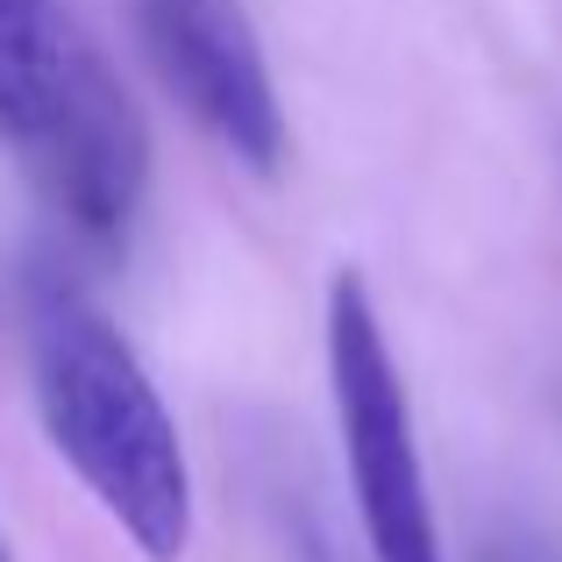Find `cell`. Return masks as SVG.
<instances>
[{
  "label": "cell",
  "instance_id": "obj_4",
  "mask_svg": "<svg viewBox=\"0 0 562 562\" xmlns=\"http://www.w3.org/2000/svg\"><path fill=\"white\" fill-rule=\"evenodd\" d=\"M143 57L186 122L257 179L285 165V108L243 0H136Z\"/></svg>",
  "mask_w": 562,
  "mask_h": 562
},
{
  "label": "cell",
  "instance_id": "obj_1",
  "mask_svg": "<svg viewBox=\"0 0 562 562\" xmlns=\"http://www.w3.org/2000/svg\"><path fill=\"white\" fill-rule=\"evenodd\" d=\"M22 357L43 441L86 484L114 535L143 562L192 555V463L165 392L150 384L128 335L65 278H29L22 292Z\"/></svg>",
  "mask_w": 562,
  "mask_h": 562
},
{
  "label": "cell",
  "instance_id": "obj_3",
  "mask_svg": "<svg viewBox=\"0 0 562 562\" xmlns=\"http://www.w3.org/2000/svg\"><path fill=\"white\" fill-rule=\"evenodd\" d=\"M328 392L335 435H342L357 527L371 562H449L427 498V463L413 435V398L398 378V357L384 342L378 300L357 271H335L328 285Z\"/></svg>",
  "mask_w": 562,
  "mask_h": 562
},
{
  "label": "cell",
  "instance_id": "obj_2",
  "mask_svg": "<svg viewBox=\"0 0 562 562\" xmlns=\"http://www.w3.org/2000/svg\"><path fill=\"white\" fill-rule=\"evenodd\" d=\"M0 150L71 243H128L150 192V128L65 0H0Z\"/></svg>",
  "mask_w": 562,
  "mask_h": 562
},
{
  "label": "cell",
  "instance_id": "obj_6",
  "mask_svg": "<svg viewBox=\"0 0 562 562\" xmlns=\"http://www.w3.org/2000/svg\"><path fill=\"white\" fill-rule=\"evenodd\" d=\"M0 562H14V555H8V535H0Z\"/></svg>",
  "mask_w": 562,
  "mask_h": 562
},
{
  "label": "cell",
  "instance_id": "obj_5",
  "mask_svg": "<svg viewBox=\"0 0 562 562\" xmlns=\"http://www.w3.org/2000/svg\"><path fill=\"white\" fill-rule=\"evenodd\" d=\"M292 562H357V555H342V541H335L321 520H300L292 527Z\"/></svg>",
  "mask_w": 562,
  "mask_h": 562
}]
</instances>
